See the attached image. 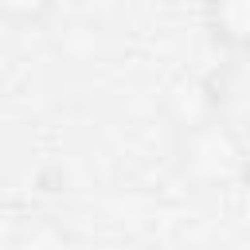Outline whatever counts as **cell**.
I'll return each mask as SVG.
<instances>
[{
  "instance_id": "7a4b0ae2",
  "label": "cell",
  "mask_w": 250,
  "mask_h": 250,
  "mask_svg": "<svg viewBox=\"0 0 250 250\" xmlns=\"http://www.w3.org/2000/svg\"><path fill=\"white\" fill-rule=\"evenodd\" d=\"M59 0H0V27H39Z\"/></svg>"
},
{
  "instance_id": "6da1fadb",
  "label": "cell",
  "mask_w": 250,
  "mask_h": 250,
  "mask_svg": "<svg viewBox=\"0 0 250 250\" xmlns=\"http://www.w3.org/2000/svg\"><path fill=\"white\" fill-rule=\"evenodd\" d=\"M203 27L223 51L250 55V0H203Z\"/></svg>"
}]
</instances>
